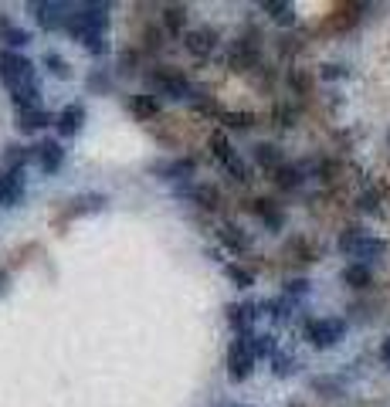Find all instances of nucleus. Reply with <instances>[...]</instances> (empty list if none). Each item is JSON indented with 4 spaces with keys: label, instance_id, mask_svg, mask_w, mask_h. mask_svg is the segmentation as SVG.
Returning <instances> with one entry per match:
<instances>
[{
    "label": "nucleus",
    "instance_id": "obj_1",
    "mask_svg": "<svg viewBox=\"0 0 390 407\" xmlns=\"http://www.w3.org/2000/svg\"><path fill=\"white\" fill-rule=\"evenodd\" d=\"M65 31H72L75 41H81V45L88 38L109 34V3H81V7H75Z\"/></svg>",
    "mask_w": 390,
    "mask_h": 407
},
{
    "label": "nucleus",
    "instance_id": "obj_2",
    "mask_svg": "<svg viewBox=\"0 0 390 407\" xmlns=\"http://www.w3.org/2000/svg\"><path fill=\"white\" fill-rule=\"evenodd\" d=\"M339 252L360 258V265H364V261L380 258V254L387 252V241H384V238H370L364 228H346L339 234Z\"/></svg>",
    "mask_w": 390,
    "mask_h": 407
},
{
    "label": "nucleus",
    "instance_id": "obj_3",
    "mask_svg": "<svg viewBox=\"0 0 390 407\" xmlns=\"http://www.w3.org/2000/svg\"><path fill=\"white\" fill-rule=\"evenodd\" d=\"M0 82H3L10 92H17V89H24L31 82H38L31 58H24L21 51H3V54H0Z\"/></svg>",
    "mask_w": 390,
    "mask_h": 407
},
{
    "label": "nucleus",
    "instance_id": "obj_4",
    "mask_svg": "<svg viewBox=\"0 0 390 407\" xmlns=\"http://www.w3.org/2000/svg\"><path fill=\"white\" fill-rule=\"evenodd\" d=\"M146 85H150V92L166 95V99H194V95H197V89L190 85V78L183 75V72H177V68L153 72V75L146 78Z\"/></svg>",
    "mask_w": 390,
    "mask_h": 407
},
{
    "label": "nucleus",
    "instance_id": "obj_5",
    "mask_svg": "<svg viewBox=\"0 0 390 407\" xmlns=\"http://www.w3.org/2000/svg\"><path fill=\"white\" fill-rule=\"evenodd\" d=\"M251 370H255L251 332H237V339L228 346V377H231V383H241L251 377Z\"/></svg>",
    "mask_w": 390,
    "mask_h": 407
},
{
    "label": "nucleus",
    "instance_id": "obj_6",
    "mask_svg": "<svg viewBox=\"0 0 390 407\" xmlns=\"http://www.w3.org/2000/svg\"><path fill=\"white\" fill-rule=\"evenodd\" d=\"M343 336H346V323L336 319V316H329V319H309V323H306V339H309L315 350L336 346Z\"/></svg>",
    "mask_w": 390,
    "mask_h": 407
},
{
    "label": "nucleus",
    "instance_id": "obj_7",
    "mask_svg": "<svg viewBox=\"0 0 390 407\" xmlns=\"http://www.w3.org/2000/svg\"><path fill=\"white\" fill-rule=\"evenodd\" d=\"M72 3H58V0H48V3H34V17H38V24L45 27V31H61V27H68V17H72Z\"/></svg>",
    "mask_w": 390,
    "mask_h": 407
},
{
    "label": "nucleus",
    "instance_id": "obj_8",
    "mask_svg": "<svg viewBox=\"0 0 390 407\" xmlns=\"http://www.w3.org/2000/svg\"><path fill=\"white\" fill-rule=\"evenodd\" d=\"M183 45H187V51H190L194 58H208L210 51L217 48V31H210V27H194V31L183 34Z\"/></svg>",
    "mask_w": 390,
    "mask_h": 407
},
{
    "label": "nucleus",
    "instance_id": "obj_9",
    "mask_svg": "<svg viewBox=\"0 0 390 407\" xmlns=\"http://www.w3.org/2000/svg\"><path fill=\"white\" fill-rule=\"evenodd\" d=\"M34 153H38V163H41V170H45V174H58V170H61V163H65V150H61V143H58V139H45V143H38Z\"/></svg>",
    "mask_w": 390,
    "mask_h": 407
},
{
    "label": "nucleus",
    "instance_id": "obj_10",
    "mask_svg": "<svg viewBox=\"0 0 390 407\" xmlns=\"http://www.w3.org/2000/svg\"><path fill=\"white\" fill-rule=\"evenodd\" d=\"M58 132L61 136H75V132H81V126H85V105L81 102H72V105H65L61 112H58Z\"/></svg>",
    "mask_w": 390,
    "mask_h": 407
},
{
    "label": "nucleus",
    "instance_id": "obj_11",
    "mask_svg": "<svg viewBox=\"0 0 390 407\" xmlns=\"http://www.w3.org/2000/svg\"><path fill=\"white\" fill-rule=\"evenodd\" d=\"M0 194H3V207H14L24 197V170H7L0 174Z\"/></svg>",
    "mask_w": 390,
    "mask_h": 407
},
{
    "label": "nucleus",
    "instance_id": "obj_12",
    "mask_svg": "<svg viewBox=\"0 0 390 407\" xmlns=\"http://www.w3.org/2000/svg\"><path fill=\"white\" fill-rule=\"evenodd\" d=\"M258 316V305L255 302H241V305H228V323L237 332H251V323Z\"/></svg>",
    "mask_w": 390,
    "mask_h": 407
},
{
    "label": "nucleus",
    "instance_id": "obj_13",
    "mask_svg": "<svg viewBox=\"0 0 390 407\" xmlns=\"http://www.w3.org/2000/svg\"><path fill=\"white\" fill-rule=\"evenodd\" d=\"M48 123H58V116L45 112V109H27V112H17V123L14 126L21 129V132H38V129L48 126Z\"/></svg>",
    "mask_w": 390,
    "mask_h": 407
},
{
    "label": "nucleus",
    "instance_id": "obj_14",
    "mask_svg": "<svg viewBox=\"0 0 390 407\" xmlns=\"http://www.w3.org/2000/svg\"><path fill=\"white\" fill-rule=\"evenodd\" d=\"M217 241H221L228 252H234V254H241V252H248V248H251V238H248L241 228H234V224H221V231H217Z\"/></svg>",
    "mask_w": 390,
    "mask_h": 407
},
{
    "label": "nucleus",
    "instance_id": "obj_15",
    "mask_svg": "<svg viewBox=\"0 0 390 407\" xmlns=\"http://www.w3.org/2000/svg\"><path fill=\"white\" fill-rule=\"evenodd\" d=\"M261 10H265L275 24H282V27L295 24V7H292L288 0H265V3H261Z\"/></svg>",
    "mask_w": 390,
    "mask_h": 407
},
{
    "label": "nucleus",
    "instance_id": "obj_16",
    "mask_svg": "<svg viewBox=\"0 0 390 407\" xmlns=\"http://www.w3.org/2000/svg\"><path fill=\"white\" fill-rule=\"evenodd\" d=\"M10 102H14V109H17V112L41 109V105H38V102H41V85H38V82H31V85H24V89L10 92Z\"/></svg>",
    "mask_w": 390,
    "mask_h": 407
},
{
    "label": "nucleus",
    "instance_id": "obj_17",
    "mask_svg": "<svg viewBox=\"0 0 390 407\" xmlns=\"http://www.w3.org/2000/svg\"><path fill=\"white\" fill-rule=\"evenodd\" d=\"M255 58H258V51H255V45H251V41H237L228 65H231L234 72H248V68L255 65Z\"/></svg>",
    "mask_w": 390,
    "mask_h": 407
},
{
    "label": "nucleus",
    "instance_id": "obj_18",
    "mask_svg": "<svg viewBox=\"0 0 390 407\" xmlns=\"http://www.w3.org/2000/svg\"><path fill=\"white\" fill-rule=\"evenodd\" d=\"M130 112L136 116V119H156V112H159V102H156V95H130Z\"/></svg>",
    "mask_w": 390,
    "mask_h": 407
},
{
    "label": "nucleus",
    "instance_id": "obj_19",
    "mask_svg": "<svg viewBox=\"0 0 390 407\" xmlns=\"http://www.w3.org/2000/svg\"><path fill=\"white\" fill-rule=\"evenodd\" d=\"M251 210H255V214H258V217L272 231H282V224H286V214H282V210H279L272 201H255V204H251Z\"/></svg>",
    "mask_w": 390,
    "mask_h": 407
},
{
    "label": "nucleus",
    "instance_id": "obj_20",
    "mask_svg": "<svg viewBox=\"0 0 390 407\" xmlns=\"http://www.w3.org/2000/svg\"><path fill=\"white\" fill-rule=\"evenodd\" d=\"M251 353H255V360H258V356H268V360H275V353H279V343H275V336H272V332H251Z\"/></svg>",
    "mask_w": 390,
    "mask_h": 407
},
{
    "label": "nucleus",
    "instance_id": "obj_21",
    "mask_svg": "<svg viewBox=\"0 0 390 407\" xmlns=\"http://www.w3.org/2000/svg\"><path fill=\"white\" fill-rule=\"evenodd\" d=\"M370 279H373V275H370V268L360 265V261H357V265H350V268H343V282H346L350 289H366Z\"/></svg>",
    "mask_w": 390,
    "mask_h": 407
},
{
    "label": "nucleus",
    "instance_id": "obj_22",
    "mask_svg": "<svg viewBox=\"0 0 390 407\" xmlns=\"http://www.w3.org/2000/svg\"><path fill=\"white\" fill-rule=\"evenodd\" d=\"M105 207V197L102 194H81L72 201V214H95V210H102Z\"/></svg>",
    "mask_w": 390,
    "mask_h": 407
},
{
    "label": "nucleus",
    "instance_id": "obj_23",
    "mask_svg": "<svg viewBox=\"0 0 390 407\" xmlns=\"http://www.w3.org/2000/svg\"><path fill=\"white\" fill-rule=\"evenodd\" d=\"M45 68H48V75L52 78H61V82L72 78V65H68L58 51H48V54H45Z\"/></svg>",
    "mask_w": 390,
    "mask_h": 407
},
{
    "label": "nucleus",
    "instance_id": "obj_24",
    "mask_svg": "<svg viewBox=\"0 0 390 407\" xmlns=\"http://www.w3.org/2000/svg\"><path fill=\"white\" fill-rule=\"evenodd\" d=\"M255 160H258L261 167H275V170H279V167H282V150H279L275 143H258V146H255Z\"/></svg>",
    "mask_w": 390,
    "mask_h": 407
},
{
    "label": "nucleus",
    "instance_id": "obj_25",
    "mask_svg": "<svg viewBox=\"0 0 390 407\" xmlns=\"http://www.w3.org/2000/svg\"><path fill=\"white\" fill-rule=\"evenodd\" d=\"M31 156H38L34 150H27V146H7V153H3V163L10 167V170H24V163L31 160Z\"/></svg>",
    "mask_w": 390,
    "mask_h": 407
},
{
    "label": "nucleus",
    "instance_id": "obj_26",
    "mask_svg": "<svg viewBox=\"0 0 390 407\" xmlns=\"http://www.w3.org/2000/svg\"><path fill=\"white\" fill-rule=\"evenodd\" d=\"M163 24L170 34H183V24H187V7H166L163 10Z\"/></svg>",
    "mask_w": 390,
    "mask_h": 407
},
{
    "label": "nucleus",
    "instance_id": "obj_27",
    "mask_svg": "<svg viewBox=\"0 0 390 407\" xmlns=\"http://www.w3.org/2000/svg\"><path fill=\"white\" fill-rule=\"evenodd\" d=\"M275 183H279L282 190H292V187H299V183H302V170H299V167H286V163H282V167L275 170Z\"/></svg>",
    "mask_w": 390,
    "mask_h": 407
},
{
    "label": "nucleus",
    "instance_id": "obj_28",
    "mask_svg": "<svg viewBox=\"0 0 390 407\" xmlns=\"http://www.w3.org/2000/svg\"><path fill=\"white\" fill-rule=\"evenodd\" d=\"M153 170H159L166 180H177V177H183V174H194V160H173V163H166V167H153Z\"/></svg>",
    "mask_w": 390,
    "mask_h": 407
},
{
    "label": "nucleus",
    "instance_id": "obj_29",
    "mask_svg": "<svg viewBox=\"0 0 390 407\" xmlns=\"http://www.w3.org/2000/svg\"><path fill=\"white\" fill-rule=\"evenodd\" d=\"M221 123L228 129H251L255 126V116L251 112H221Z\"/></svg>",
    "mask_w": 390,
    "mask_h": 407
},
{
    "label": "nucleus",
    "instance_id": "obj_30",
    "mask_svg": "<svg viewBox=\"0 0 390 407\" xmlns=\"http://www.w3.org/2000/svg\"><path fill=\"white\" fill-rule=\"evenodd\" d=\"M224 275H228L237 289H251V285H255V275H251L248 268H241V265H224Z\"/></svg>",
    "mask_w": 390,
    "mask_h": 407
},
{
    "label": "nucleus",
    "instance_id": "obj_31",
    "mask_svg": "<svg viewBox=\"0 0 390 407\" xmlns=\"http://www.w3.org/2000/svg\"><path fill=\"white\" fill-rule=\"evenodd\" d=\"M210 153H214L221 163H228V160L234 156L231 143H228V136H224V132H214V136H210Z\"/></svg>",
    "mask_w": 390,
    "mask_h": 407
},
{
    "label": "nucleus",
    "instance_id": "obj_32",
    "mask_svg": "<svg viewBox=\"0 0 390 407\" xmlns=\"http://www.w3.org/2000/svg\"><path fill=\"white\" fill-rule=\"evenodd\" d=\"M0 41H3L7 48H24V45H31V31H24V27H10Z\"/></svg>",
    "mask_w": 390,
    "mask_h": 407
},
{
    "label": "nucleus",
    "instance_id": "obj_33",
    "mask_svg": "<svg viewBox=\"0 0 390 407\" xmlns=\"http://www.w3.org/2000/svg\"><path fill=\"white\" fill-rule=\"evenodd\" d=\"M224 167H228V174H231L237 183H248V180H251V174H248V163H244V160H237V156H231Z\"/></svg>",
    "mask_w": 390,
    "mask_h": 407
},
{
    "label": "nucleus",
    "instance_id": "obj_34",
    "mask_svg": "<svg viewBox=\"0 0 390 407\" xmlns=\"http://www.w3.org/2000/svg\"><path fill=\"white\" fill-rule=\"evenodd\" d=\"M272 363H275V377H288V374H295V367H299L295 356H286V353H275Z\"/></svg>",
    "mask_w": 390,
    "mask_h": 407
},
{
    "label": "nucleus",
    "instance_id": "obj_35",
    "mask_svg": "<svg viewBox=\"0 0 390 407\" xmlns=\"http://www.w3.org/2000/svg\"><path fill=\"white\" fill-rule=\"evenodd\" d=\"M194 201L201 204V207H210V210H214V207H217V190H214V187H197V190H194Z\"/></svg>",
    "mask_w": 390,
    "mask_h": 407
},
{
    "label": "nucleus",
    "instance_id": "obj_36",
    "mask_svg": "<svg viewBox=\"0 0 390 407\" xmlns=\"http://www.w3.org/2000/svg\"><path fill=\"white\" fill-rule=\"evenodd\" d=\"M109 89H112V78L105 72H92L88 75V92H109Z\"/></svg>",
    "mask_w": 390,
    "mask_h": 407
},
{
    "label": "nucleus",
    "instance_id": "obj_37",
    "mask_svg": "<svg viewBox=\"0 0 390 407\" xmlns=\"http://www.w3.org/2000/svg\"><path fill=\"white\" fill-rule=\"evenodd\" d=\"M85 51H88V54H95V58H99V54H109V41H105V34L88 38V41H85Z\"/></svg>",
    "mask_w": 390,
    "mask_h": 407
},
{
    "label": "nucleus",
    "instance_id": "obj_38",
    "mask_svg": "<svg viewBox=\"0 0 390 407\" xmlns=\"http://www.w3.org/2000/svg\"><path fill=\"white\" fill-rule=\"evenodd\" d=\"M286 295H288V299H295V295H309V282H306V279L286 282Z\"/></svg>",
    "mask_w": 390,
    "mask_h": 407
},
{
    "label": "nucleus",
    "instance_id": "obj_39",
    "mask_svg": "<svg viewBox=\"0 0 390 407\" xmlns=\"http://www.w3.org/2000/svg\"><path fill=\"white\" fill-rule=\"evenodd\" d=\"M319 75L333 82V78H346V68H343V65H322V72H319Z\"/></svg>",
    "mask_w": 390,
    "mask_h": 407
},
{
    "label": "nucleus",
    "instance_id": "obj_40",
    "mask_svg": "<svg viewBox=\"0 0 390 407\" xmlns=\"http://www.w3.org/2000/svg\"><path fill=\"white\" fill-rule=\"evenodd\" d=\"M360 207H364V210H380V197H377V194H364V197H360Z\"/></svg>",
    "mask_w": 390,
    "mask_h": 407
},
{
    "label": "nucleus",
    "instance_id": "obj_41",
    "mask_svg": "<svg viewBox=\"0 0 390 407\" xmlns=\"http://www.w3.org/2000/svg\"><path fill=\"white\" fill-rule=\"evenodd\" d=\"M380 360H384V363L390 367V336L384 339V343H380Z\"/></svg>",
    "mask_w": 390,
    "mask_h": 407
},
{
    "label": "nucleus",
    "instance_id": "obj_42",
    "mask_svg": "<svg viewBox=\"0 0 390 407\" xmlns=\"http://www.w3.org/2000/svg\"><path fill=\"white\" fill-rule=\"evenodd\" d=\"M10 27H14V24H10V21H7V17H3V14H0V38H3V34H7V31H10Z\"/></svg>",
    "mask_w": 390,
    "mask_h": 407
},
{
    "label": "nucleus",
    "instance_id": "obj_43",
    "mask_svg": "<svg viewBox=\"0 0 390 407\" xmlns=\"http://www.w3.org/2000/svg\"><path fill=\"white\" fill-rule=\"evenodd\" d=\"M7 289V272H0V292Z\"/></svg>",
    "mask_w": 390,
    "mask_h": 407
},
{
    "label": "nucleus",
    "instance_id": "obj_44",
    "mask_svg": "<svg viewBox=\"0 0 390 407\" xmlns=\"http://www.w3.org/2000/svg\"><path fill=\"white\" fill-rule=\"evenodd\" d=\"M0 207H3V194H0Z\"/></svg>",
    "mask_w": 390,
    "mask_h": 407
},
{
    "label": "nucleus",
    "instance_id": "obj_45",
    "mask_svg": "<svg viewBox=\"0 0 390 407\" xmlns=\"http://www.w3.org/2000/svg\"><path fill=\"white\" fill-rule=\"evenodd\" d=\"M387 143H390V132H387Z\"/></svg>",
    "mask_w": 390,
    "mask_h": 407
}]
</instances>
